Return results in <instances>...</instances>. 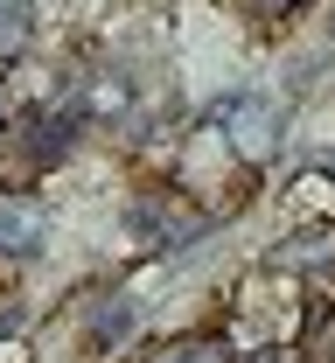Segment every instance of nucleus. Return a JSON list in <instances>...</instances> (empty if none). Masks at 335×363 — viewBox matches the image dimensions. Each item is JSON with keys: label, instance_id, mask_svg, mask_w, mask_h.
<instances>
[{"label": "nucleus", "instance_id": "6e6552de", "mask_svg": "<svg viewBox=\"0 0 335 363\" xmlns=\"http://www.w3.org/2000/svg\"><path fill=\"white\" fill-rule=\"evenodd\" d=\"M0 363H28V342H0Z\"/></svg>", "mask_w": 335, "mask_h": 363}, {"label": "nucleus", "instance_id": "f257e3e1", "mask_svg": "<svg viewBox=\"0 0 335 363\" xmlns=\"http://www.w3.org/2000/svg\"><path fill=\"white\" fill-rule=\"evenodd\" d=\"M244 168V154L231 147V133H224V119H203V126H189V140H182V161H175V189L189 196V203H210L224 182Z\"/></svg>", "mask_w": 335, "mask_h": 363}, {"label": "nucleus", "instance_id": "39448f33", "mask_svg": "<svg viewBox=\"0 0 335 363\" xmlns=\"http://www.w3.org/2000/svg\"><path fill=\"white\" fill-rule=\"evenodd\" d=\"M28 43H35V7L28 0H0V63H14Z\"/></svg>", "mask_w": 335, "mask_h": 363}, {"label": "nucleus", "instance_id": "0eeeda50", "mask_svg": "<svg viewBox=\"0 0 335 363\" xmlns=\"http://www.w3.org/2000/svg\"><path fill=\"white\" fill-rule=\"evenodd\" d=\"M293 7H300V0H259V14H266V21H287Z\"/></svg>", "mask_w": 335, "mask_h": 363}, {"label": "nucleus", "instance_id": "7ed1b4c3", "mask_svg": "<svg viewBox=\"0 0 335 363\" xmlns=\"http://www.w3.org/2000/svg\"><path fill=\"white\" fill-rule=\"evenodd\" d=\"M42 245H49V210L35 196L0 189V259H35Z\"/></svg>", "mask_w": 335, "mask_h": 363}, {"label": "nucleus", "instance_id": "f03ea898", "mask_svg": "<svg viewBox=\"0 0 335 363\" xmlns=\"http://www.w3.org/2000/svg\"><path fill=\"white\" fill-rule=\"evenodd\" d=\"M217 119H224L231 147L244 154V168H266V161L280 154V140H287V133H280V105H273V98H259V91L231 98V105H224Z\"/></svg>", "mask_w": 335, "mask_h": 363}, {"label": "nucleus", "instance_id": "20e7f679", "mask_svg": "<svg viewBox=\"0 0 335 363\" xmlns=\"http://www.w3.org/2000/svg\"><path fill=\"white\" fill-rule=\"evenodd\" d=\"M280 266H287V272L335 266V224H314V230H300V238H287V245H280Z\"/></svg>", "mask_w": 335, "mask_h": 363}, {"label": "nucleus", "instance_id": "423d86ee", "mask_svg": "<svg viewBox=\"0 0 335 363\" xmlns=\"http://www.w3.org/2000/svg\"><path fill=\"white\" fill-rule=\"evenodd\" d=\"M154 363H231V342H217V335H182V342H168Z\"/></svg>", "mask_w": 335, "mask_h": 363}]
</instances>
